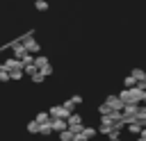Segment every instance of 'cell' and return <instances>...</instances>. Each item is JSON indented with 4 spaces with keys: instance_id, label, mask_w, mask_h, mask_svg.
<instances>
[{
    "instance_id": "ffe728a7",
    "label": "cell",
    "mask_w": 146,
    "mask_h": 141,
    "mask_svg": "<svg viewBox=\"0 0 146 141\" xmlns=\"http://www.w3.org/2000/svg\"><path fill=\"white\" fill-rule=\"evenodd\" d=\"M0 82H9V73L0 68Z\"/></svg>"
},
{
    "instance_id": "7402d4cb",
    "label": "cell",
    "mask_w": 146,
    "mask_h": 141,
    "mask_svg": "<svg viewBox=\"0 0 146 141\" xmlns=\"http://www.w3.org/2000/svg\"><path fill=\"white\" fill-rule=\"evenodd\" d=\"M64 107H66V109H68V111H73V109H75V105H73V102H71V98H68V100H66V102H64Z\"/></svg>"
},
{
    "instance_id": "30bf717a",
    "label": "cell",
    "mask_w": 146,
    "mask_h": 141,
    "mask_svg": "<svg viewBox=\"0 0 146 141\" xmlns=\"http://www.w3.org/2000/svg\"><path fill=\"white\" fill-rule=\"evenodd\" d=\"M57 134H59V139H62V141H73V132H71L68 127H66V130H62V132H57Z\"/></svg>"
},
{
    "instance_id": "603a6c76",
    "label": "cell",
    "mask_w": 146,
    "mask_h": 141,
    "mask_svg": "<svg viewBox=\"0 0 146 141\" xmlns=\"http://www.w3.org/2000/svg\"><path fill=\"white\" fill-rule=\"evenodd\" d=\"M110 141H121V136H114V139H110Z\"/></svg>"
},
{
    "instance_id": "5b68a950",
    "label": "cell",
    "mask_w": 146,
    "mask_h": 141,
    "mask_svg": "<svg viewBox=\"0 0 146 141\" xmlns=\"http://www.w3.org/2000/svg\"><path fill=\"white\" fill-rule=\"evenodd\" d=\"M11 50H14V57L16 59H21L23 55H25V48H23V43H21V39H16V41H11V45H9Z\"/></svg>"
},
{
    "instance_id": "7a4b0ae2",
    "label": "cell",
    "mask_w": 146,
    "mask_h": 141,
    "mask_svg": "<svg viewBox=\"0 0 146 141\" xmlns=\"http://www.w3.org/2000/svg\"><path fill=\"white\" fill-rule=\"evenodd\" d=\"M68 114H71V111H68L64 105H52V107L48 109V116H50V118H68Z\"/></svg>"
},
{
    "instance_id": "d6986e66",
    "label": "cell",
    "mask_w": 146,
    "mask_h": 141,
    "mask_svg": "<svg viewBox=\"0 0 146 141\" xmlns=\"http://www.w3.org/2000/svg\"><path fill=\"white\" fill-rule=\"evenodd\" d=\"M110 111H112V109H110V105H107V102H103V105L98 107V114H100V116H103V114H110Z\"/></svg>"
},
{
    "instance_id": "4fadbf2b",
    "label": "cell",
    "mask_w": 146,
    "mask_h": 141,
    "mask_svg": "<svg viewBox=\"0 0 146 141\" xmlns=\"http://www.w3.org/2000/svg\"><path fill=\"white\" fill-rule=\"evenodd\" d=\"M34 121H36V123H39V125H41V123H48V121H50V116H48V111H39V114H36V118H34Z\"/></svg>"
},
{
    "instance_id": "9a60e30c",
    "label": "cell",
    "mask_w": 146,
    "mask_h": 141,
    "mask_svg": "<svg viewBox=\"0 0 146 141\" xmlns=\"http://www.w3.org/2000/svg\"><path fill=\"white\" fill-rule=\"evenodd\" d=\"M34 7H36V11H46L48 9V2L46 0H34Z\"/></svg>"
},
{
    "instance_id": "e0dca14e",
    "label": "cell",
    "mask_w": 146,
    "mask_h": 141,
    "mask_svg": "<svg viewBox=\"0 0 146 141\" xmlns=\"http://www.w3.org/2000/svg\"><path fill=\"white\" fill-rule=\"evenodd\" d=\"M27 132H30V134H36V132H39V123H36V121H30V123H27Z\"/></svg>"
},
{
    "instance_id": "ba28073f",
    "label": "cell",
    "mask_w": 146,
    "mask_h": 141,
    "mask_svg": "<svg viewBox=\"0 0 146 141\" xmlns=\"http://www.w3.org/2000/svg\"><path fill=\"white\" fill-rule=\"evenodd\" d=\"M141 130H144V125H139V123H128V132L130 134H141Z\"/></svg>"
},
{
    "instance_id": "8992f818",
    "label": "cell",
    "mask_w": 146,
    "mask_h": 141,
    "mask_svg": "<svg viewBox=\"0 0 146 141\" xmlns=\"http://www.w3.org/2000/svg\"><path fill=\"white\" fill-rule=\"evenodd\" d=\"M50 127H52V132L66 130V118H50Z\"/></svg>"
},
{
    "instance_id": "52a82bcc",
    "label": "cell",
    "mask_w": 146,
    "mask_h": 141,
    "mask_svg": "<svg viewBox=\"0 0 146 141\" xmlns=\"http://www.w3.org/2000/svg\"><path fill=\"white\" fill-rule=\"evenodd\" d=\"M36 134H43V136H48V134H52V127H50V121L48 123H41L39 125V132Z\"/></svg>"
},
{
    "instance_id": "7c38bea8",
    "label": "cell",
    "mask_w": 146,
    "mask_h": 141,
    "mask_svg": "<svg viewBox=\"0 0 146 141\" xmlns=\"http://www.w3.org/2000/svg\"><path fill=\"white\" fill-rule=\"evenodd\" d=\"M25 73H23V68H14V70H9V80H21Z\"/></svg>"
},
{
    "instance_id": "277c9868",
    "label": "cell",
    "mask_w": 146,
    "mask_h": 141,
    "mask_svg": "<svg viewBox=\"0 0 146 141\" xmlns=\"http://www.w3.org/2000/svg\"><path fill=\"white\" fill-rule=\"evenodd\" d=\"M105 102L110 105V109H112V111H121V109H123V100H121L119 96H110Z\"/></svg>"
},
{
    "instance_id": "ac0fdd59",
    "label": "cell",
    "mask_w": 146,
    "mask_h": 141,
    "mask_svg": "<svg viewBox=\"0 0 146 141\" xmlns=\"http://www.w3.org/2000/svg\"><path fill=\"white\" fill-rule=\"evenodd\" d=\"M135 84H137V80H135L132 75H128V77L123 80V86H125V89H130V86H135Z\"/></svg>"
},
{
    "instance_id": "9c48e42d",
    "label": "cell",
    "mask_w": 146,
    "mask_h": 141,
    "mask_svg": "<svg viewBox=\"0 0 146 141\" xmlns=\"http://www.w3.org/2000/svg\"><path fill=\"white\" fill-rule=\"evenodd\" d=\"M80 132H82V136H84V139H94V136L98 134V132H96V127H84V125H82V130H80Z\"/></svg>"
},
{
    "instance_id": "5bb4252c",
    "label": "cell",
    "mask_w": 146,
    "mask_h": 141,
    "mask_svg": "<svg viewBox=\"0 0 146 141\" xmlns=\"http://www.w3.org/2000/svg\"><path fill=\"white\" fill-rule=\"evenodd\" d=\"M132 77H135L137 82H141V80H146V73H144L141 68H135V70H132Z\"/></svg>"
},
{
    "instance_id": "3957f363",
    "label": "cell",
    "mask_w": 146,
    "mask_h": 141,
    "mask_svg": "<svg viewBox=\"0 0 146 141\" xmlns=\"http://www.w3.org/2000/svg\"><path fill=\"white\" fill-rule=\"evenodd\" d=\"M0 68L9 73V70H14V68H21V61H18L16 57H9V59H5V61L0 64Z\"/></svg>"
},
{
    "instance_id": "2e32d148",
    "label": "cell",
    "mask_w": 146,
    "mask_h": 141,
    "mask_svg": "<svg viewBox=\"0 0 146 141\" xmlns=\"http://www.w3.org/2000/svg\"><path fill=\"white\" fill-rule=\"evenodd\" d=\"M30 77H32V82H34V84H41V82H43V80H46V77H43V75H41V73H39V70H34V73H32V75H30Z\"/></svg>"
},
{
    "instance_id": "8fae6325",
    "label": "cell",
    "mask_w": 146,
    "mask_h": 141,
    "mask_svg": "<svg viewBox=\"0 0 146 141\" xmlns=\"http://www.w3.org/2000/svg\"><path fill=\"white\" fill-rule=\"evenodd\" d=\"M52 70H55V68H52V66H50V61H48V64H46V66H41V68H39V73H41V75H43V77H48V75H52Z\"/></svg>"
},
{
    "instance_id": "6da1fadb",
    "label": "cell",
    "mask_w": 146,
    "mask_h": 141,
    "mask_svg": "<svg viewBox=\"0 0 146 141\" xmlns=\"http://www.w3.org/2000/svg\"><path fill=\"white\" fill-rule=\"evenodd\" d=\"M119 98L123 100V105H125V102L139 105V102H144V100H146V91H144V89H139V86H130V89H123V91L119 93Z\"/></svg>"
},
{
    "instance_id": "44dd1931",
    "label": "cell",
    "mask_w": 146,
    "mask_h": 141,
    "mask_svg": "<svg viewBox=\"0 0 146 141\" xmlns=\"http://www.w3.org/2000/svg\"><path fill=\"white\" fill-rule=\"evenodd\" d=\"M71 102H73V105H75V107H78V105H80V102H82V96H71Z\"/></svg>"
}]
</instances>
